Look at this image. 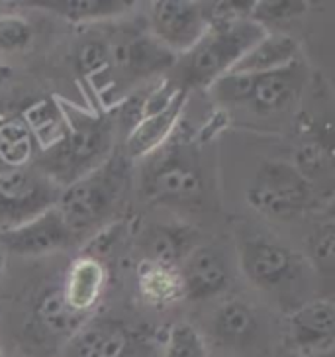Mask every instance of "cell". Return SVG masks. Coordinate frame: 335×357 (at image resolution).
Listing matches in <instances>:
<instances>
[{"instance_id":"32","label":"cell","mask_w":335,"mask_h":357,"mask_svg":"<svg viewBox=\"0 0 335 357\" xmlns=\"http://www.w3.org/2000/svg\"><path fill=\"white\" fill-rule=\"evenodd\" d=\"M298 357H335V356H334V349H329V351H320V354H308V356H298Z\"/></svg>"},{"instance_id":"8","label":"cell","mask_w":335,"mask_h":357,"mask_svg":"<svg viewBox=\"0 0 335 357\" xmlns=\"http://www.w3.org/2000/svg\"><path fill=\"white\" fill-rule=\"evenodd\" d=\"M149 33L175 55L187 53L204 36L208 22L200 2L157 0L147 10Z\"/></svg>"},{"instance_id":"26","label":"cell","mask_w":335,"mask_h":357,"mask_svg":"<svg viewBox=\"0 0 335 357\" xmlns=\"http://www.w3.org/2000/svg\"><path fill=\"white\" fill-rule=\"evenodd\" d=\"M163 357H208V347L194 326L177 322L169 328Z\"/></svg>"},{"instance_id":"1","label":"cell","mask_w":335,"mask_h":357,"mask_svg":"<svg viewBox=\"0 0 335 357\" xmlns=\"http://www.w3.org/2000/svg\"><path fill=\"white\" fill-rule=\"evenodd\" d=\"M65 132L52 147L38 155V171L63 190L110 158L114 144V120L88 114L83 108L61 102Z\"/></svg>"},{"instance_id":"13","label":"cell","mask_w":335,"mask_h":357,"mask_svg":"<svg viewBox=\"0 0 335 357\" xmlns=\"http://www.w3.org/2000/svg\"><path fill=\"white\" fill-rule=\"evenodd\" d=\"M241 269L251 283L274 289L296 273L298 259L284 245L267 240H249L241 245Z\"/></svg>"},{"instance_id":"30","label":"cell","mask_w":335,"mask_h":357,"mask_svg":"<svg viewBox=\"0 0 335 357\" xmlns=\"http://www.w3.org/2000/svg\"><path fill=\"white\" fill-rule=\"evenodd\" d=\"M120 230H122L120 224L104 226V230H100L95 238H93V242H91L88 250H86V257H93V259H98V261H100V257L112 250V245H114L116 240H118Z\"/></svg>"},{"instance_id":"29","label":"cell","mask_w":335,"mask_h":357,"mask_svg":"<svg viewBox=\"0 0 335 357\" xmlns=\"http://www.w3.org/2000/svg\"><path fill=\"white\" fill-rule=\"evenodd\" d=\"M334 222H325V224H320L310 238V252H312V257L314 261L318 263V267L329 273L334 269Z\"/></svg>"},{"instance_id":"16","label":"cell","mask_w":335,"mask_h":357,"mask_svg":"<svg viewBox=\"0 0 335 357\" xmlns=\"http://www.w3.org/2000/svg\"><path fill=\"white\" fill-rule=\"evenodd\" d=\"M130 334L110 320L84 324L69 342L71 357H126Z\"/></svg>"},{"instance_id":"15","label":"cell","mask_w":335,"mask_h":357,"mask_svg":"<svg viewBox=\"0 0 335 357\" xmlns=\"http://www.w3.org/2000/svg\"><path fill=\"white\" fill-rule=\"evenodd\" d=\"M104 265L98 259L83 255L69 267L61 293L69 308L86 316V312L93 310L98 303L100 294L104 291Z\"/></svg>"},{"instance_id":"28","label":"cell","mask_w":335,"mask_h":357,"mask_svg":"<svg viewBox=\"0 0 335 357\" xmlns=\"http://www.w3.org/2000/svg\"><path fill=\"white\" fill-rule=\"evenodd\" d=\"M33 40V28L28 20L18 14L0 16V50L2 52H22Z\"/></svg>"},{"instance_id":"2","label":"cell","mask_w":335,"mask_h":357,"mask_svg":"<svg viewBox=\"0 0 335 357\" xmlns=\"http://www.w3.org/2000/svg\"><path fill=\"white\" fill-rule=\"evenodd\" d=\"M267 33L269 30L251 18L210 24L198 42L187 53L178 55L169 79L187 93L192 89H208L220 77L230 73L231 67Z\"/></svg>"},{"instance_id":"21","label":"cell","mask_w":335,"mask_h":357,"mask_svg":"<svg viewBox=\"0 0 335 357\" xmlns=\"http://www.w3.org/2000/svg\"><path fill=\"white\" fill-rule=\"evenodd\" d=\"M139 291L151 305H169L185 296L178 267L161 265V263L143 261L139 265Z\"/></svg>"},{"instance_id":"11","label":"cell","mask_w":335,"mask_h":357,"mask_svg":"<svg viewBox=\"0 0 335 357\" xmlns=\"http://www.w3.org/2000/svg\"><path fill=\"white\" fill-rule=\"evenodd\" d=\"M286 326H288V342L298 351V356L334 349V301L320 298L306 303L288 316Z\"/></svg>"},{"instance_id":"10","label":"cell","mask_w":335,"mask_h":357,"mask_svg":"<svg viewBox=\"0 0 335 357\" xmlns=\"http://www.w3.org/2000/svg\"><path fill=\"white\" fill-rule=\"evenodd\" d=\"M112 71H120L127 81L149 79L175 67L177 55L149 32H127L110 43Z\"/></svg>"},{"instance_id":"17","label":"cell","mask_w":335,"mask_h":357,"mask_svg":"<svg viewBox=\"0 0 335 357\" xmlns=\"http://www.w3.org/2000/svg\"><path fill=\"white\" fill-rule=\"evenodd\" d=\"M298 59V45L290 36L284 33H267L249 52L231 67L230 73L257 75L281 69L284 65Z\"/></svg>"},{"instance_id":"5","label":"cell","mask_w":335,"mask_h":357,"mask_svg":"<svg viewBox=\"0 0 335 357\" xmlns=\"http://www.w3.org/2000/svg\"><path fill=\"white\" fill-rule=\"evenodd\" d=\"M157 151L141 178L146 199L161 204H189L198 199L204 178L194 155L177 146Z\"/></svg>"},{"instance_id":"22","label":"cell","mask_w":335,"mask_h":357,"mask_svg":"<svg viewBox=\"0 0 335 357\" xmlns=\"http://www.w3.org/2000/svg\"><path fill=\"white\" fill-rule=\"evenodd\" d=\"M214 336L226 346H241L255 332V316L249 306L241 301H226L216 310L212 322Z\"/></svg>"},{"instance_id":"20","label":"cell","mask_w":335,"mask_h":357,"mask_svg":"<svg viewBox=\"0 0 335 357\" xmlns=\"http://www.w3.org/2000/svg\"><path fill=\"white\" fill-rule=\"evenodd\" d=\"M38 142L24 118L0 122V171L24 169L36 155Z\"/></svg>"},{"instance_id":"12","label":"cell","mask_w":335,"mask_h":357,"mask_svg":"<svg viewBox=\"0 0 335 357\" xmlns=\"http://www.w3.org/2000/svg\"><path fill=\"white\" fill-rule=\"evenodd\" d=\"M178 275L185 296L192 301H204L220 294L230 281L228 263L212 245H196L180 261Z\"/></svg>"},{"instance_id":"25","label":"cell","mask_w":335,"mask_h":357,"mask_svg":"<svg viewBox=\"0 0 335 357\" xmlns=\"http://www.w3.org/2000/svg\"><path fill=\"white\" fill-rule=\"evenodd\" d=\"M75 67L84 79L95 81L100 75L112 71V53L110 42L100 38H91L83 42L75 52Z\"/></svg>"},{"instance_id":"9","label":"cell","mask_w":335,"mask_h":357,"mask_svg":"<svg viewBox=\"0 0 335 357\" xmlns=\"http://www.w3.org/2000/svg\"><path fill=\"white\" fill-rule=\"evenodd\" d=\"M79 238L65 226L55 206L22 222L14 228L0 230V248L14 255H43L73 248Z\"/></svg>"},{"instance_id":"18","label":"cell","mask_w":335,"mask_h":357,"mask_svg":"<svg viewBox=\"0 0 335 357\" xmlns=\"http://www.w3.org/2000/svg\"><path fill=\"white\" fill-rule=\"evenodd\" d=\"M196 231L189 226H155L146 231V240L141 242L146 259L143 261L161 263L178 267L196 245Z\"/></svg>"},{"instance_id":"23","label":"cell","mask_w":335,"mask_h":357,"mask_svg":"<svg viewBox=\"0 0 335 357\" xmlns=\"http://www.w3.org/2000/svg\"><path fill=\"white\" fill-rule=\"evenodd\" d=\"M38 320L40 324L52 334V336H69V340L83 328L86 316L75 312L73 308L65 303L61 289L49 291L43 294L42 301L38 303Z\"/></svg>"},{"instance_id":"14","label":"cell","mask_w":335,"mask_h":357,"mask_svg":"<svg viewBox=\"0 0 335 357\" xmlns=\"http://www.w3.org/2000/svg\"><path fill=\"white\" fill-rule=\"evenodd\" d=\"M187 91H180L177 98L165 106L163 110L141 116L136 126L130 130L126 139V155L130 159H139L153 155L157 149L163 147L173 130L177 128L178 118L182 114V108L187 102Z\"/></svg>"},{"instance_id":"33","label":"cell","mask_w":335,"mask_h":357,"mask_svg":"<svg viewBox=\"0 0 335 357\" xmlns=\"http://www.w3.org/2000/svg\"><path fill=\"white\" fill-rule=\"evenodd\" d=\"M2 273H4V250L0 248V279H2Z\"/></svg>"},{"instance_id":"7","label":"cell","mask_w":335,"mask_h":357,"mask_svg":"<svg viewBox=\"0 0 335 357\" xmlns=\"http://www.w3.org/2000/svg\"><path fill=\"white\" fill-rule=\"evenodd\" d=\"M61 189L28 169L0 171V230L14 228L55 206Z\"/></svg>"},{"instance_id":"6","label":"cell","mask_w":335,"mask_h":357,"mask_svg":"<svg viewBox=\"0 0 335 357\" xmlns=\"http://www.w3.org/2000/svg\"><path fill=\"white\" fill-rule=\"evenodd\" d=\"M247 199L269 216H293L312 200V185L302 171L288 163H265L247 189Z\"/></svg>"},{"instance_id":"34","label":"cell","mask_w":335,"mask_h":357,"mask_svg":"<svg viewBox=\"0 0 335 357\" xmlns=\"http://www.w3.org/2000/svg\"><path fill=\"white\" fill-rule=\"evenodd\" d=\"M0 357H6V354L2 351V347H0Z\"/></svg>"},{"instance_id":"31","label":"cell","mask_w":335,"mask_h":357,"mask_svg":"<svg viewBox=\"0 0 335 357\" xmlns=\"http://www.w3.org/2000/svg\"><path fill=\"white\" fill-rule=\"evenodd\" d=\"M10 77H12V69H10V67H8V65L0 63V84L6 83V81H8Z\"/></svg>"},{"instance_id":"24","label":"cell","mask_w":335,"mask_h":357,"mask_svg":"<svg viewBox=\"0 0 335 357\" xmlns=\"http://www.w3.org/2000/svg\"><path fill=\"white\" fill-rule=\"evenodd\" d=\"M24 122L30 128L38 146H42L43 149L52 147L59 137L63 136L65 132V116L63 110H61V105H57L52 98L33 102L26 110Z\"/></svg>"},{"instance_id":"4","label":"cell","mask_w":335,"mask_h":357,"mask_svg":"<svg viewBox=\"0 0 335 357\" xmlns=\"http://www.w3.org/2000/svg\"><path fill=\"white\" fill-rule=\"evenodd\" d=\"M306 83V67L296 59L281 69L257 75L226 73L208 86L214 100L224 105H247L259 114L286 110L298 100Z\"/></svg>"},{"instance_id":"19","label":"cell","mask_w":335,"mask_h":357,"mask_svg":"<svg viewBox=\"0 0 335 357\" xmlns=\"http://www.w3.org/2000/svg\"><path fill=\"white\" fill-rule=\"evenodd\" d=\"M26 4L53 12L71 22L112 18L134 8V2H127V0H32Z\"/></svg>"},{"instance_id":"27","label":"cell","mask_w":335,"mask_h":357,"mask_svg":"<svg viewBox=\"0 0 335 357\" xmlns=\"http://www.w3.org/2000/svg\"><path fill=\"white\" fill-rule=\"evenodd\" d=\"M308 10V4L302 0H255L251 20L267 30V24H284Z\"/></svg>"},{"instance_id":"3","label":"cell","mask_w":335,"mask_h":357,"mask_svg":"<svg viewBox=\"0 0 335 357\" xmlns=\"http://www.w3.org/2000/svg\"><path fill=\"white\" fill-rule=\"evenodd\" d=\"M127 178V159L112 153L102 165L65 187L55 202V211L63 218L65 226L81 240L86 231L100 228L112 214L124 195Z\"/></svg>"}]
</instances>
